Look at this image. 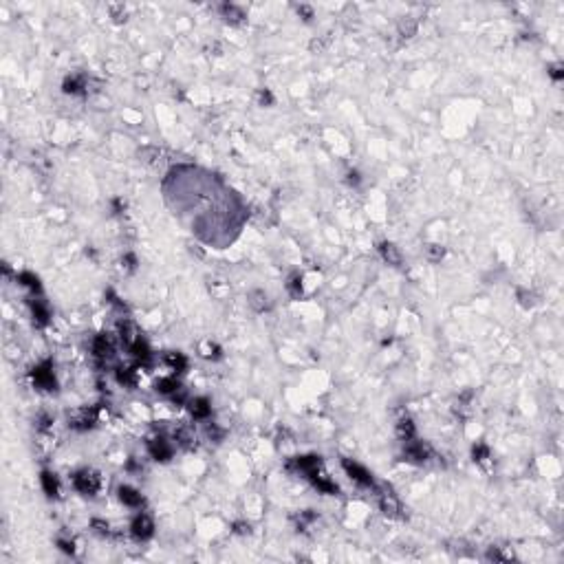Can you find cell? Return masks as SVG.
Returning a JSON list of instances; mask_svg holds the SVG:
<instances>
[{
	"label": "cell",
	"mask_w": 564,
	"mask_h": 564,
	"mask_svg": "<svg viewBox=\"0 0 564 564\" xmlns=\"http://www.w3.org/2000/svg\"><path fill=\"white\" fill-rule=\"evenodd\" d=\"M298 11H302V13H304V16H306V20L311 18V9H309V7H298Z\"/></svg>",
	"instance_id": "8d00e7d4"
},
{
	"label": "cell",
	"mask_w": 564,
	"mask_h": 564,
	"mask_svg": "<svg viewBox=\"0 0 564 564\" xmlns=\"http://www.w3.org/2000/svg\"><path fill=\"white\" fill-rule=\"evenodd\" d=\"M157 390L163 394H177V390H181V386H179V381L174 377H168V379H159Z\"/></svg>",
	"instance_id": "2e32d148"
},
{
	"label": "cell",
	"mask_w": 564,
	"mask_h": 564,
	"mask_svg": "<svg viewBox=\"0 0 564 564\" xmlns=\"http://www.w3.org/2000/svg\"><path fill=\"white\" fill-rule=\"evenodd\" d=\"M73 483H75V489L82 491V494H86V496H95V491L99 489V476H97L95 471L84 470V471H80V474L75 476Z\"/></svg>",
	"instance_id": "6da1fadb"
},
{
	"label": "cell",
	"mask_w": 564,
	"mask_h": 564,
	"mask_svg": "<svg viewBox=\"0 0 564 564\" xmlns=\"http://www.w3.org/2000/svg\"><path fill=\"white\" fill-rule=\"evenodd\" d=\"M18 282H20V284H24V286H29V289H33V291H40V280L35 278L33 274H29V271L20 274V276H18Z\"/></svg>",
	"instance_id": "44dd1931"
},
{
	"label": "cell",
	"mask_w": 564,
	"mask_h": 564,
	"mask_svg": "<svg viewBox=\"0 0 564 564\" xmlns=\"http://www.w3.org/2000/svg\"><path fill=\"white\" fill-rule=\"evenodd\" d=\"M560 71H562L560 66H553V69H551V75H553V80H560V78H562V73H560Z\"/></svg>",
	"instance_id": "e575fe53"
},
{
	"label": "cell",
	"mask_w": 564,
	"mask_h": 564,
	"mask_svg": "<svg viewBox=\"0 0 564 564\" xmlns=\"http://www.w3.org/2000/svg\"><path fill=\"white\" fill-rule=\"evenodd\" d=\"M220 11H223V16L227 18V20H232V22H238V20L243 18V11H240V9H236L234 4H223V7H220Z\"/></svg>",
	"instance_id": "603a6c76"
},
{
	"label": "cell",
	"mask_w": 564,
	"mask_h": 564,
	"mask_svg": "<svg viewBox=\"0 0 564 564\" xmlns=\"http://www.w3.org/2000/svg\"><path fill=\"white\" fill-rule=\"evenodd\" d=\"M130 531H132V536H135L137 540H146V538L152 536V531H155V525H152L150 516L139 514V516H135V520H132Z\"/></svg>",
	"instance_id": "277c9868"
},
{
	"label": "cell",
	"mask_w": 564,
	"mask_h": 564,
	"mask_svg": "<svg viewBox=\"0 0 564 564\" xmlns=\"http://www.w3.org/2000/svg\"><path fill=\"white\" fill-rule=\"evenodd\" d=\"M33 381L40 390H55V377L51 373V362H44L42 366L33 368Z\"/></svg>",
	"instance_id": "3957f363"
},
{
	"label": "cell",
	"mask_w": 564,
	"mask_h": 564,
	"mask_svg": "<svg viewBox=\"0 0 564 564\" xmlns=\"http://www.w3.org/2000/svg\"><path fill=\"white\" fill-rule=\"evenodd\" d=\"M93 423H95V410H93V412L84 410L80 417H75L73 421H71V428H75V430H86V428H91Z\"/></svg>",
	"instance_id": "4fadbf2b"
},
{
	"label": "cell",
	"mask_w": 564,
	"mask_h": 564,
	"mask_svg": "<svg viewBox=\"0 0 564 564\" xmlns=\"http://www.w3.org/2000/svg\"><path fill=\"white\" fill-rule=\"evenodd\" d=\"M207 437H212V439H220V437H223V432H220L216 425L212 423V425H207Z\"/></svg>",
	"instance_id": "f546056e"
},
{
	"label": "cell",
	"mask_w": 564,
	"mask_h": 564,
	"mask_svg": "<svg viewBox=\"0 0 564 564\" xmlns=\"http://www.w3.org/2000/svg\"><path fill=\"white\" fill-rule=\"evenodd\" d=\"M289 291H291V295H293V298H300V295H302V282H300L298 276H293V278H291Z\"/></svg>",
	"instance_id": "484cf974"
},
{
	"label": "cell",
	"mask_w": 564,
	"mask_h": 564,
	"mask_svg": "<svg viewBox=\"0 0 564 564\" xmlns=\"http://www.w3.org/2000/svg\"><path fill=\"white\" fill-rule=\"evenodd\" d=\"M309 478L313 480V485H315L320 491H324V494H337V485L331 483V480H326V478H322V476H317V471H315L313 476H309Z\"/></svg>",
	"instance_id": "e0dca14e"
},
{
	"label": "cell",
	"mask_w": 564,
	"mask_h": 564,
	"mask_svg": "<svg viewBox=\"0 0 564 564\" xmlns=\"http://www.w3.org/2000/svg\"><path fill=\"white\" fill-rule=\"evenodd\" d=\"M130 353L132 355L137 357V360H141V362H148L150 360V348H148V344L143 340H135L130 344Z\"/></svg>",
	"instance_id": "9a60e30c"
},
{
	"label": "cell",
	"mask_w": 564,
	"mask_h": 564,
	"mask_svg": "<svg viewBox=\"0 0 564 564\" xmlns=\"http://www.w3.org/2000/svg\"><path fill=\"white\" fill-rule=\"evenodd\" d=\"M42 487L44 491H47V496H58L60 487H58V478H55V474H51V471H42Z\"/></svg>",
	"instance_id": "5bb4252c"
},
{
	"label": "cell",
	"mask_w": 564,
	"mask_h": 564,
	"mask_svg": "<svg viewBox=\"0 0 564 564\" xmlns=\"http://www.w3.org/2000/svg\"><path fill=\"white\" fill-rule=\"evenodd\" d=\"M399 437L406 439V441H410L414 437V425L410 419H401V421H399Z\"/></svg>",
	"instance_id": "7402d4cb"
},
{
	"label": "cell",
	"mask_w": 564,
	"mask_h": 564,
	"mask_svg": "<svg viewBox=\"0 0 564 564\" xmlns=\"http://www.w3.org/2000/svg\"><path fill=\"white\" fill-rule=\"evenodd\" d=\"M443 254H445V251H443V247H439V245H430V247H428V258L434 260V263L443 258Z\"/></svg>",
	"instance_id": "4316f807"
},
{
	"label": "cell",
	"mask_w": 564,
	"mask_h": 564,
	"mask_svg": "<svg viewBox=\"0 0 564 564\" xmlns=\"http://www.w3.org/2000/svg\"><path fill=\"white\" fill-rule=\"evenodd\" d=\"M471 454H474V461H485L487 456H489V450H487L485 445H476Z\"/></svg>",
	"instance_id": "83f0119b"
},
{
	"label": "cell",
	"mask_w": 564,
	"mask_h": 564,
	"mask_svg": "<svg viewBox=\"0 0 564 564\" xmlns=\"http://www.w3.org/2000/svg\"><path fill=\"white\" fill-rule=\"evenodd\" d=\"M189 412H192L194 419H207L209 412H212V406L205 397H198L194 401H189Z\"/></svg>",
	"instance_id": "9c48e42d"
},
{
	"label": "cell",
	"mask_w": 564,
	"mask_h": 564,
	"mask_svg": "<svg viewBox=\"0 0 564 564\" xmlns=\"http://www.w3.org/2000/svg\"><path fill=\"white\" fill-rule=\"evenodd\" d=\"M295 468L300 471H304L306 476H313L317 468H320V456L311 454V456H302V459H295Z\"/></svg>",
	"instance_id": "52a82bcc"
},
{
	"label": "cell",
	"mask_w": 564,
	"mask_h": 564,
	"mask_svg": "<svg viewBox=\"0 0 564 564\" xmlns=\"http://www.w3.org/2000/svg\"><path fill=\"white\" fill-rule=\"evenodd\" d=\"M117 381L124 383V386H135V371L132 368H121L119 373H117Z\"/></svg>",
	"instance_id": "cb8c5ba5"
},
{
	"label": "cell",
	"mask_w": 564,
	"mask_h": 564,
	"mask_svg": "<svg viewBox=\"0 0 564 564\" xmlns=\"http://www.w3.org/2000/svg\"><path fill=\"white\" fill-rule=\"evenodd\" d=\"M93 353L99 360H108V357H112V344L110 340L106 335H97L95 342H93Z\"/></svg>",
	"instance_id": "ba28073f"
},
{
	"label": "cell",
	"mask_w": 564,
	"mask_h": 564,
	"mask_svg": "<svg viewBox=\"0 0 564 564\" xmlns=\"http://www.w3.org/2000/svg\"><path fill=\"white\" fill-rule=\"evenodd\" d=\"M166 360H168V364H170V366H172L177 373H183V371H186V366H188L186 357H183L181 353H168Z\"/></svg>",
	"instance_id": "ffe728a7"
},
{
	"label": "cell",
	"mask_w": 564,
	"mask_h": 564,
	"mask_svg": "<svg viewBox=\"0 0 564 564\" xmlns=\"http://www.w3.org/2000/svg\"><path fill=\"white\" fill-rule=\"evenodd\" d=\"M82 91H84V80L82 78H66L64 80V93L80 95Z\"/></svg>",
	"instance_id": "d6986e66"
},
{
	"label": "cell",
	"mask_w": 564,
	"mask_h": 564,
	"mask_svg": "<svg viewBox=\"0 0 564 564\" xmlns=\"http://www.w3.org/2000/svg\"><path fill=\"white\" fill-rule=\"evenodd\" d=\"M58 545H60V549H62V551H64V553H73V551H75V549H73V542H66V540H60V542H58Z\"/></svg>",
	"instance_id": "4dcf8cb0"
},
{
	"label": "cell",
	"mask_w": 564,
	"mask_h": 564,
	"mask_svg": "<svg viewBox=\"0 0 564 564\" xmlns=\"http://www.w3.org/2000/svg\"><path fill=\"white\" fill-rule=\"evenodd\" d=\"M399 29H401V33H403V35H412V33H414V29H417V27H414V22H408V24H406V22H401V24H399Z\"/></svg>",
	"instance_id": "f1b7e54d"
},
{
	"label": "cell",
	"mask_w": 564,
	"mask_h": 564,
	"mask_svg": "<svg viewBox=\"0 0 564 564\" xmlns=\"http://www.w3.org/2000/svg\"><path fill=\"white\" fill-rule=\"evenodd\" d=\"M428 454H430V448H428V445L417 443V441H412V439L408 441V445H406V456H408L410 461H425V459H428Z\"/></svg>",
	"instance_id": "8992f818"
},
{
	"label": "cell",
	"mask_w": 564,
	"mask_h": 564,
	"mask_svg": "<svg viewBox=\"0 0 564 564\" xmlns=\"http://www.w3.org/2000/svg\"><path fill=\"white\" fill-rule=\"evenodd\" d=\"M31 311H33V320L38 322L40 326H44V324L49 322V309L44 306V302L31 300Z\"/></svg>",
	"instance_id": "7c38bea8"
},
{
	"label": "cell",
	"mask_w": 564,
	"mask_h": 564,
	"mask_svg": "<svg viewBox=\"0 0 564 564\" xmlns=\"http://www.w3.org/2000/svg\"><path fill=\"white\" fill-rule=\"evenodd\" d=\"M265 300H267V298H265L263 293H260V291H254V293H251V304H254V309L263 311L265 306H267V302H265Z\"/></svg>",
	"instance_id": "d4e9b609"
},
{
	"label": "cell",
	"mask_w": 564,
	"mask_h": 564,
	"mask_svg": "<svg viewBox=\"0 0 564 564\" xmlns=\"http://www.w3.org/2000/svg\"><path fill=\"white\" fill-rule=\"evenodd\" d=\"M348 183L357 186V183H360V174H357V172H348Z\"/></svg>",
	"instance_id": "836d02e7"
},
{
	"label": "cell",
	"mask_w": 564,
	"mask_h": 564,
	"mask_svg": "<svg viewBox=\"0 0 564 564\" xmlns=\"http://www.w3.org/2000/svg\"><path fill=\"white\" fill-rule=\"evenodd\" d=\"M93 527H95V529L99 531V533H108V525H106V522H101V520H93Z\"/></svg>",
	"instance_id": "1f68e13d"
},
{
	"label": "cell",
	"mask_w": 564,
	"mask_h": 564,
	"mask_svg": "<svg viewBox=\"0 0 564 564\" xmlns=\"http://www.w3.org/2000/svg\"><path fill=\"white\" fill-rule=\"evenodd\" d=\"M119 498L128 507H141V502H143L141 494L137 489H132V487H119Z\"/></svg>",
	"instance_id": "30bf717a"
},
{
	"label": "cell",
	"mask_w": 564,
	"mask_h": 564,
	"mask_svg": "<svg viewBox=\"0 0 564 564\" xmlns=\"http://www.w3.org/2000/svg\"><path fill=\"white\" fill-rule=\"evenodd\" d=\"M236 531H238V533H245V531H249V525H240V522H238V525H236Z\"/></svg>",
	"instance_id": "d590c367"
},
{
	"label": "cell",
	"mask_w": 564,
	"mask_h": 564,
	"mask_svg": "<svg viewBox=\"0 0 564 564\" xmlns=\"http://www.w3.org/2000/svg\"><path fill=\"white\" fill-rule=\"evenodd\" d=\"M379 505H381L383 514H390V516H394V514L399 511V505H397V500H394V496H392V494H381V500H379Z\"/></svg>",
	"instance_id": "ac0fdd59"
},
{
	"label": "cell",
	"mask_w": 564,
	"mask_h": 564,
	"mask_svg": "<svg viewBox=\"0 0 564 564\" xmlns=\"http://www.w3.org/2000/svg\"><path fill=\"white\" fill-rule=\"evenodd\" d=\"M379 251H381L383 260H388V265H394V267L401 265V254H399L392 243H381L379 245Z\"/></svg>",
	"instance_id": "8fae6325"
},
{
	"label": "cell",
	"mask_w": 564,
	"mask_h": 564,
	"mask_svg": "<svg viewBox=\"0 0 564 564\" xmlns=\"http://www.w3.org/2000/svg\"><path fill=\"white\" fill-rule=\"evenodd\" d=\"M148 450H150L152 459H157V461H168V459L172 456V448H170V443H168V441L163 439V437L152 439L150 443H148Z\"/></svg>",
	"instance_id": "5b68a950"
},
{
	"label": "cell",
	"mask_w": 564,
	"mask_h": 564,
	"mask_svg": "<svg viewBox=\"0 0 564 564\" xmlns=\"http://www.w3.org/2000/svg\"><path fill=\"white\" fill-rule=\"evenodd\" d=\"M260 101H263V104H271V101H274V97H271L269 91H260Z\"/></svg>",
	"instance_id": "d6a6232c"
},
{
	"label": "cell",
	"mask_w": 564,
	"mask_h": 564,
	"mask_svg": "<svg viewBox=\"0 0 564 564\" xmlns=\"http://www.w3.org/2000/svg\"><path fill=\"white\" fill-rule=\"evenodd\" d=\"M342 468H344L346 474L351 476L353 480H357L360 485H364V487H373V485H375V480H373V474H371V471H368L366 468H362V465H357V463H353V461L344 459V461H342Z\"/></svg>",
	"instance_id": "7a4b0ae2"
}]
</instances>
